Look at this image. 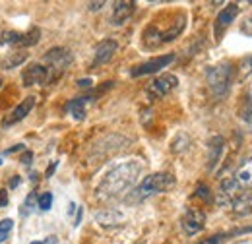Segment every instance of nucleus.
Returning <instances> with one entry per match:
<instances>
[{
  "label": "nucleus",
  "mask_w": 252,
  "mask_h": 244,
  "mask_svg": "<svg viewBox=\"0 0 252 244\" xmlns=\"http://www.w3.org/2000/svg\"><path fill=\"white\" fill-rule=\"evenodd\" d=\"M140 171H142V165L138 161H126L123 165L111 169L97 186V198L103 202L121 198L136 184Z\"/></svg>",
  "instance_id": "nucleus-1"
},
{
  "label": "nucleus",
  "mask_w": 252,
  "mask_h": 244,
  "mask_svg": "<svg viewBox=\"0 0 252 244\" xmlns=\"http://www.w3.org/2000/svg\"><path fill=\"white\" fill-rule=\"evenodd\" d=\"M233 80V64L231 62H220L216 66H210L206 72V82L208 88L214 95H225Z\"/></svg>",
  "instance_id": "nucleus-2"
},
{
  "label": "nucleus",
  "mask_w": 252,
  "mask_h": 244,
  "mask_svg": "<svg viewBox=\"0 0 252 244\" xmlns=\"http://www.w3.org/2000/svg\"><path fill=\"white\" fill-rule=\"evenodd\" d=\"M173 184H175L173 175H169V173H154V175L146 177L140 183V186L134 192V196H136V200H146L150 196H156V194H161V192L173 188Z\"/></svg>",
  "instance_id": "nucleus-3"
},
{
  "label": "nucleus",
  "mask_w": 252,
  "mask_h": 244,
  "mask_svg": "<svg viewBox=\"0 0 252 244\" xmlns=\"http://www.w3.org/2000/svg\"><path fill=\"white\" fill-rule=\"evenodd\" d=\"M70 64H72V53L66 49H51L43 59V66L49 70L51 82H57Z\"/></svg>",
  "instance_id": "nucleus-4"
},
{
  "label": "nucleus",
  "mask_w": 252,
  "mask_h": 244,
  "mask_svg": "<svg viewBox=\"0 0 252 244\" xmlns=\"http://www.w3.org/2000/svg\"><path fill=\"white\" fill-rule=\"evenodd\" d=\"M41 39V31L37 28H32L26 33H18V31H4L0 37L2 45H16V47H33L35 43H39Z\"/></svg>",
  "instance_id": "nucleus-5"
},
{
  "label": "nucleus",
  "mask_w": 252,
  "mask_h": 244,
  "mask_svg": "<svg viewBox=\"0 0 252 244\" xmlns=\"http://www.w3.org/2000/svg\"><path fill=\"white\" fill-rule=\"evenodd\" d=\"M177 86H179V78H177L175 74H163V76L156 78V80L148 86V95H150L152 99H161V97L169 95Z\"/></svg>",
  "instance_id": "nucleus-6"
},
{
  "label": "nucleus",
  "mask_w": 252,
  "mask_h": 244,
  "mask_svg": "<svg viewBox=\"0 0 252 244\" xmlns=\"http://www.w3.org/2000/svg\"><path fill=\"white\" fill-rule=\"evenodd\" d=\"M173 61H175V55H163V57H156V59H152V61L144 62V64H140V66L132 68V70H130V76H132V78H140V76L156 74V72H159L161 68L169 66Z\"/></svg>",
  "instance_id": "nucleus-7"
},
{
  "label": "nucleus",
  "mask_w": 252,
  "mask_h": 244,
  "mask_svg": "<svg viewBox=\"0 0 252 244\" xmlns=\"http://www.w3.org/2000/svg\"><path fill=\"white\" fill-rule=\"evenodd\" d=\"M51 78H49V70L43 66V64H30L24 74H22V84L26 88L30 86H43V84H49Z\"/></svg>",
  "instance_id": "nucleus-8"
},
{
  "label": "nucleus",
  "mask_w": 252,
  "mask_h": 244,
  "mask_svg": "<svg viewBox=\"0 0 252 244\" xmlns=\"http://www.w3.org/2000/svg\"><path fill=\"white\" fill-rule=\"evenodd\" d=\"M181 225H183V231L192 237V235H196V233H200L204 229L206 214L202 210H198V208H189L187 214L183 215V223Z\"/></svg>",
  "instance_id": "nucleus-9"
},
{
  "label": "nucleus",
  "mask_w": 252,
  "mask_h": 244,
  "mask_svg": "<svg viewBox=\"0 0 252 244\" xmlns=\"http://www.w3.org/2000/svg\"><path fill=\"white\" fill-rule=\"evenodd\" d=\"M237 14H239V6H237V4H229V6H225L220 14H218V18H216V26H214V33H216L218 39H220L221 35L225 33V30L233 24V20L237 18Z\"/></svg>",
  "instance_id": "nucleus-10"
},
{
  "label": "nucleus",
  "mask_w": 252,
  "mask_h": 244,
  "mask_svg": "<svg viewBox=\"0 0 252 244\" xmlns=\"http://www.w3.org/2000/svg\"><path fill=\"white\" fill-rule=\"evenodd\" d=\"M35 107V97L33 95H30V97H26L4 121H2V126L6 128V126H12V124H16V122H20V121H24L30 113H32V109Z\"/></svg>",
  "instance_id": "nucleus-11"
},
{
  "label": "nucleus",
  "mask_w": 252,
  "mask_h": 244,
  "mask_svg": "<svg viewBox=\"0 0 252 244\" xmlns=\"http://www.w3.org/2000/svg\"><path fill=\"white\" fill-rule=\"evenodd\" d=\"M117 49H119V45H117V41H113V39H105V41H101L97 47H95V55H94V64L92 66H99V64H105V62H109L113 59V55L117 53Z\"/></svg>",
  "instance_id": "nucleus-12"
},
{
  "label": "nucleus",
  "mask_w": 252,
  "mask_h": 244,
  "mask_svg": "<svg viewBox=\"0 0 252 244\" xmlns=\"http://www.w3.org/2000/svg\"><path fill=\"white\" fill-rule=\"evenodd\" d=\"M134 8H136V4L130 2V0L115 2V6H113V16H111V24H113V26H123V24H126L128 18L134 14Z\"/></svg>",
  "instance_id": "nucleus-13"
},
{
  "label": "nucleus",
  "mask_w": 252,
  "mask_h": 244,
  "mask_svg": "<svg viewBox=\"0 0 252 244\" xmlns=\"http://www.w3.org/2000/svg\"><path fill=\"white\" fill-rule=\"evenodd\" d=\"M92 101H94V97H78V99L70 101L66 109H68V113L72 115L74 121H84L86 115H88V107H90Z\"/></svg>",
  "instance_id": "nucleus-14"
},
{
  "label": "nucleus",
  "mask_w": 252,
  "mask_h": 244,
  "mask_svg": "<svg viewBox=\"0 0 252 244\" xmlns=\"http://www.w3.org/2000/svg\"><path fill=\"white\" fill-rule=\"evenodd\" d=\"M233 179L237 181V184L241 188H251L252 190V157L243 159V163L239 165V169H237Z\"/></svg>",
  "instance_id": "nucleus-15"
},
{
  "label": "nucleus",
  "mask_w": 252,
  "mask_h": 244,
  "mask_svg": "<svg viewBox=\"0 0 252 244\" xmlns=\"http://www.w3.org/2000/svg\"><path fill=\"white\" fill-rule=\"evenodd\" d=\"M231 212L235 215H249L252 214V196L247 192H241L239 196H235L229 204Z\"/></svg>",
  "instance_id": "nucleus-16"
},
{
  "label": "nucleus",
  "mask_w": 252,
  "mask_h": 244,
  "mask_svg": "<svg viewBox=\"0 0 252 244\" xmlns=\"http://www.w3.org/2000/svg\"><path fill=\"white\" fill-rule=\"evenodd\" d=\"M223 152V138L216 136L212 142H210V169L216 167V163L220 161V155Z\"/></svg>",
  "instance_id": "nucleus-17"
},
{
  "label": "nucleus",
  "mask_w": 252,
  "mask_h": 244,
  "mask_svg": "<svg viewBox=\"0 0 252 244\" xmlns=\"http://www.w3.org/2000/svg\"><path fill=\"white\" fill-rule=\"evenodd\" d=\"M26 59H28V53H12L6 61H2V68H4V70L16 68V66H20Z\"/></svg>",
  "instance_id": "nucleus-18"
},
{
  "label": "nucleus",
  "mask_w": 252,
  "mask_h": 244,
  "mask_svg": "<svg viewBox=\"0 0 252 244\" xmlns=\"http://www.w3.org/2000/svg\"><path fill=\"white\" fill-rule=\"evenodd\" d=\"M12 229H14V221L12 219H2L0 221V243H4L10 237Z\"/></svg>",
  "instance_id": "nucleus-19"
},
{
  "label": "nucleus",
  "mask_w": 252,
  "mask_h": 244,
  "mask_svg": "<svg viewBox=\"0 0 252 244\" xmlns=\"http://www.w3.org/2000/svg\"><path fill=\"white\" fill-rule=\"evenodd\" d=\"M51 206H53V194L51 192L41 194L39 200H37V208L43 210V212H47V210H51Z\"/></svg>",
  "instance_id": "nucleus-20"
},
{
  "label": "nucleus",
  "mask_w": 252,
  "mask_h": 244,
  "mask_svg": "<svg viewBox=\"0 0 252 244\" xmlns=\"http://www.w3.org/2000/svg\"><path fill=\"white\" fill-rule=\"evenodd\" d=\"M37 200H39V198H37V194H30V196H28V200H26V204L22 206V215L32 214L33 210L37 208Z\"/></svg>",
  "instance_id": "nucleus-21"
},
{
  "label": "nucleus",
  "mask_w": 252,
  "mask_h": 244,
  "mask_svg": "<svg viewBox=\"0 0 252 244\" xmlns=\"http://www.w3.org/2000/svg\"><path fill=\"white\" fill-rule=\"evenodd\" d=\"M196 196L204 198L206 202H210V200H212V196H210V190H208V186H204V184H200V186H198V190H196Z\"/></svg>",
  "instance_id": "nucleus-22"
},
{
  "label": "nucleus",
  "mask_w": 252,
  "mask_h": 244,
  "mask_svg": "<svg viewBox=\"0 0 252 244\" xmlns=\"http://www.w3.org/2000/svg\"><path fill=\"white\" fill-rule=\"evenodd\" d=\"M225 237H227V235H214V237H210V239L202 241L200 244H221L223 241H225Z\"/></svg>",
  "instance_id": "nucleus-23"
},
{
  "label": "nucleus",
  "mask_w": 252,
  "mask_h": 244,
  "mask_svg": "<svg viewBox=\"0 0 252 244\" xmlns=\"http://www.w3.org/2000/svg\"><path fill=\"white\" fill-rule=\"evenodd\" d=\"M243 33H247V35H252V14L245 20V24H243Z\"/></svg>",
  "instance_id": "nucleus-24"
},
{
  "label": "nucleus",
  "mask_w": 252,
  "mask_h": 244,
  "mask_svg": "<svg viewBox=\"0 0 252 244\" xmlns=\"http://www.w3.org/2000/svg\"><path fill=\"white\" fill-rule=\"evenodd\" d=\"M8 206V192L6 190H0V208Z\"/></svg>",
  "instance_id": "nucleus-25"
},
{
  "label": "nucleus",
  "mask_w": 252,
  "mask_h": 244,
  "mask_svg": "<svg viewBox=\"0 0 252 244\" xmlns=\"http://www.w3.org/2000/svg\"><path fill=\"white\" fill-rule=\"evenodd\" d=\"M243 117H245V121H247V124H249V128L252 130V107H249V111H247Z\"/></svg>",
  "instance_id": "nucleus-26"
},
{
  "label": "nucleus",
  "mask_w": 252,
  "mask_h": 244,
  "mask_svg": "<svg viewBox=\"0 0 252 244\" xmlns=\"http://www.w3.org/2000/svg\"><path fill=\"white\" fill-rule=\"evenodd\" d=\"M88 6H90V10H99V8L105 6V2H103V0H101V2H90Z\"/></svg>",
  "instance_id": "nucleus-27"
},
{
  "label": "nucleus",
  "mask_w": 252,
  "mask_h": 244,
  "mask_svg": "<svg viewBox=\"0 0 252 244\" xmlns=\"http://www.w3.org/2000/svg\"><path fill=\"white\" fill-rule=\"evenodd\" d=\"M92 84H94L92 80H80V82H78V86H80V88H90Z\"/></svg>",
  "instance_id": "nucleus-28"
},
{
  "label": "nucleus",
  "mask_w": 252,
  "mask_h": 244,
  "mask_svg": "<svg viewBox=\"0 0 252 244\" xmlns=\"http://www.w3.org/2000/svg\"><path fill=\"white\" fill-rule=\"evenodd\" d=\"M22 163L30 165V163H32V153H26V157H22Z\"/></svg>",
  "instance_id": "nucleus-29"
},
{
  "label": "nucleus",
  "mask_w": 252,
  "mask_h": 244,
  "mask_svg": "<svg viewBox=\"0 0 252 244\" xmlns=\"http://www.w3.org/2000/svg\"><path fill=\"white\" fill-rule=\"evenodd\" d=\"M55 169H57V161H55V163H51V167H49V171H47V177H51Z\"/></svg>",
  "instance_id": "nucleus-30"
},
{
  "label": "nucleus",
  "mask_w": 252,
  "mask_h": 244,
  "mask_svg": "<svg viewBox=\"0 0 252 244\" xmlns=\"http://www.w3.org/2000/svg\"><path fill=\"white\" fill-rule=\"evenodd\" d=\"M18 150H24V146H22V144H18V146H14L12 150H8V153H14V152H18Z\"/></svg>",
  "instance_id": "nucleus-31"
},
{
  "label": "nucleus",
  "mask_w": 252,
  "mask_h": 244,
  "mask_svg": "<svg viewBox=\"0 0 252 244\" xmlns=\"http://www.w3.org/2000/svg\"><path fill=\"white\" fill-rule=\"evenodd\" d=\"M18 184H20V179L16 177V179H12V183H10V188H16Z\"/></svg>",
  "instance_id": "nucleus-32"
},
{
  "label": "nucleus",
  "mask_w": 252,
  "mask_h": 244,
  "mask_svg": "<svg viewBox=\"0 0 252 244\" xmlns=\"http://www.w3.org/2000/svg\"><path fill=\"white\" fill-rule=\"evenodd\" d=\"M251 68H252V57H251Z\"/></svg>",
  "instance_id": "nucleus-33"
},
{
  "label": "nucleus",
  "mask_w": 252,
  "mask_h": 244,
  "mask_svg": "<svg viewBox=\"0 0 252 244\" xmlns=\"http://www.w3.org/2000/svg\"><path fill=\"white\" fill-rule=\"evenodd\" d=\"M32 244H41V243H32Z\"/></svg>",
  "instance_id": "nucleus-34"
},
{
  "label": "nucleus",
  "mask_w": 252,
  "mask_h": 244,
  "mask_svg": "<svg viewBox=\"0 0 252 244\" xmlns=\"http://www.w3.org/2000/svg\"><path fill=\"white\" fill-rule=\"evenodd\" d=\"M0 165H2V159H0Z\"/></svg>",
  "instance_id": "nucleus-35"
}]
</instances>
